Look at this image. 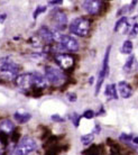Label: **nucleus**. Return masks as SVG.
Here are the masks:
<instances>
[{
	"mask_svg": "<svg viewBox=\"0 0 138 155\" xmlns=\"http://www.w3.org/2000/svg\"><path fill=\"white\" fill-rule=\"evenodd\" d=\"M20 66L12 61L10 58H0V78L6 81L16 80V78L19 75Z\"/></svg>",
	"mask_w": 138,
	"mask_h": 155,
	"instance_id": "obj_1",
	"label": "nucleus"
},
{
	"mask_svg": "<svg viewBox=\"0 0 138 155\" xmlns=\"http://www.w3.org/2000/svg\"><path fill=\"white\" fill-rule=\"evenodd\" d=\"M36 148L37 142L31 136H25L19 140V143H17L15 148L12 150V155H29Z\"/></svg>",
	"mask_w": 138,
	"mask_h": 155,
	"instance_id": "obj_2",
	"label": "nucleus"
},
{
	"mask_svg": "<svg viewBox=\"0 0 138 155\" xmlns=\"http://www.w3.org/2000/svg\"><path fill=\"white\" fill-rule=\"evenodd\" d=\"M69 29L70 33H72L74 35L84 37L88 35L90 31V20L85 17H77L69 25Z\"/></svg>",
	"mask_w": 138,
	"mask_h": 155,
	"instance_id": "obj_3",
	"label": "nucleus"
},
{
	"mask_svg": "<svg viewBox=\"0 0 138 155\" xmlns=\"http://www.w3.org/2000/svg\"><path fill=\"white\" fill-rule=\"evenodd\" d=\"M45 77L47 81L52 83L55 87L62 85L66 80L65 74L60 69H56L54 66H45Z\"/></svg>",
	"mask_w": 138,
	"mask_h": 155,
	"instance_id": "obj_4",
	"label": "nucleus"
},
{
	"mask_svg": "<svg viewBox=\"0 0 138 155\" xmlns=\"http://www.w3.org/2000/svg\"><path fill=\"white\" fill-rule=\"evenodd\" d=\"M110 51H111V45H109L106 50V54H104V63H102V68L99 72V75H98V81H97V85H96V91H94V94L98 96L101 87L104 84V79L108 77L109 74V56H110Z\"/></svg>",
	"mask_w": 138,
	"mask_h": 155,
	"instance_id": "obj_5",
	"label": "nucleus"
},
{
	"mask_svg": "<svg viewBox=\"0 0 138 155\" xmlns=\"http://www.w3.org/2000/svg\"><path fill=\"white\" fill-rule=\"evenodd\" d=\"M135 24H136V18H134V17L128 18L126 16H123L116 23L113 31L116 33H120V34H129L131 27Z\"/></svg>",
	"mask_w": 138,
	"mask_h": 155,
	"instance_id": "obj_6",
	"label": "nucleus"
},
{
	"mask_svg": "<svg viewBox=\"0 0 138 155\" xmlns=\"http://www.w3.org/2000/svg\"><path fill=\"white\" fill-rule=\"evenodd\" d=\"M56 43H58L63 50H66L69 52H77L79 48H80V45H79V42L77 39L72 37L70 35H63L61 34L60 38Z\"/></svg>",
	"mask_w": 138,
	"mask_h": 155,
	"instance_id": "obj_7",
	"label": "nucleus"
},
{
	"mask_svg": "<svg viewBox=\"0 0 138 155\" xmlns=\"http://www.w3.org/2000/svg\"><path fill=\"white\" fill-rule=\"evenodd\" d=\"M52 20L56 31H63L67 27V16L61 10H55L52 12Z\"/></svg>",
	"mask_w": 138,
	"mask_h": 155,
	"instance_id": "obj_8",
	"label": "nucleus"
},
{
	"mask_svg": "<svg viewBox=\"0 0 138 155\" xmlns=\"http://www.w3.org/2000/svg\"><path fill=\"white\" fill-rule=\"evenodd\" d=\"M55 62L62 70H70L74 65V58L66 53H58L55 55Z\"/></svg>",
	"mask_w": 138,
	"mask_h": 155,
	"instance_id": "obj_9",
	"label": "nucleus"
},
{
	"mask_svg": "<svg viewBox=\"0 0 138 155\" xmlns=\"http://www.w3.org/2000/svg\"><path fill=\"white\" fill-rule=\"evenodd\" d=\"M15 85L21 90H28L34 87L33 82V73H24L16 78Z\"/></svg>",
	"mask_w": 138,
	"mask_h": 155,
	"instance_id": "obj_10",
	"label": "nucleus"
},
{
	"mask_svg": "<svg viewBox=\"0 0 138 155\" xmlns=\"http://www.w3.org/2000/svg\"><path fill=\"white\" fill-rule=\"evenodd\" d=\"M82 7L89 15L96 16L99 15L101 9H102V2L98 1V0H88V1H83L82 2Z\"/></svg>",
	"mask_w": 138,
	"mask_h": 155,
	"instance_id": "obj_11",
	"label": "nucleus"
},
{
	"mask_svg": "<svg viewBox=\"0 0 138 155\" xmlns=\"http://www.w3.org/2000/svg\"><path fill=\"white\" fill-rule=\"evenodd\" d=\"M117 89H118L119 96H120V97H123V99H128V98H130L131 96H133V93H134V90H133V88L130 87V84H129V83H127L126 81L118 82V84H117Z\"/></svg>",
	"mask_w": 138,
	"mask_h": 155,
	"instance_id": "obj_12",
	"label": "nucleus"
},
{
	"mask_svg": "<svg viewBox=\"0 0 138 155\" xmlns=\"http://www.w3.org/2000/svg\"><path fill=\"white\" fill-rule=\"evenodd\" d=\"M33 82H34V89L39 90L45 89L47 84H48V81H47L46 77L43 75L42 73H39V72H34L33 73Z\"/></svg>",
	"mask_w": 138,
	"mask_h": 155,
	"instance_id": "obj_13",
	"label": "nucleus"
},
{
	"mask_svg": "<svg viewBox=\"0 0 138 155\" xmlns=\"http://www.w3.org/2000/svg\"><path fill=\"white\" fill-rule=\"evenodd\" d=\"M123 69L125 73H134V72L138 71V61L135 55H130L129 58H127Z\"/></svg>",
	"mask_w": 138,
	"mask_h": 155,
	"instance_id": "obj_14",
	"label": "nucleus"
},
{
	"mask_svg": "<svg viewBox=\"0 0 138 155\" xmlns=\"http://www.w3.org/2000/svg\"><path fill=\"white\" fill-rule=\"evenodd\" d=\"M15 130V125L12 120L9 119H4L0 121V133L4 134H12V132Z\"/></svg>",
	"mask_w": 138,
	"mask_h": 155,
	"instance_id": "obj_15",
	"label": "nucleus"
},
{
	"mask_svg": "<svg viewBox=\"0 0 138 155\" xmlns=\"http://www.w3.org/2000/svg\"><path fill=\"white\" fill-rule=\"evenodd\" d=\"M104 96L108 100H113L118 99V93H117V85L116 84H108L104 89Z\"/></svg>",
	"mask_w": 138,
	"mask_h": 155,
	"instance_id": "obj_16",
	"label": "nucleus"
},
{
	"mask_svg": "<svg viewBox=\"0 0 138 155\" xmlns=\"http://www.w3.org/2000/svg\"><path fill=\"white\" fill-rule=\"evenodd\" d=\"M31 118V115L29 113H20V111H16L14 114V119L19 123V124H26L28 123Z\"/></svg>",
	"mask_w": 138,
	"mask_h": 155,
	"instance_id": "obj_17",
	"label": "nucleus"
},
{
	"mask_svg": "<svg viewBox=\"0 0 138 155\" xmlns=\"http://www.w3.org/2000/svg\"><path fill=\"white\" fill-rule=\"evenodd\" d=\"M133 43L130 39H127L123 43V46H121V53L123 54H131L133 52Z\"/></svg>",
	"mask_w": 138,
	"mask_h": 155,
	"instance_id": "obj_18",
	"label": "nucleus"
},
{
	"mask_svg": "<svg viewBox=\"0 0 138 155\" xmlns=\"http://www.w3.org/2000/svg\"><path fill=\"white\" fill-rule=\"evenodd\" d=\"M93 140H94V135L93 134H87V135H83L81 136V143L83 144L84 146H88V145H90V144L93 142Z\"/></svg>",
	"mask_w": 138,
	"mask_h": 155,
	"instance_id": "obj_19",
	"label": "nucleus"
},
{
	"mask_svg": "<svg viewBox=\"0 0 138 155\" xmlns=\"http://www.w3.org/2000/svg\"><path fill=\"white\" fill-rule=\"evenodd\" d=\"M46 9H47V7H46V6L38 5V6L36 7V9L34 10V12H33V18H34V19H37V17H38L39 15H42L43 12H46Z\"/></svg>",
	"mask_w": 138,
	"mask_h": 155,
	"instance_id": "obj_20",
	"label": "nucleus"
},
{
	"mask_svg": "<svg viewBox=\"0 0 138 155\" xmlns=\"http://www.w3.org/2000/svg\"><path fill=\"white\" fill-rule=\"evenodd\" d=\"M70 118H71V120H72L73 125H74L75 127H79V125H80V119H81V117L79 116V114L73 113Z\"/></svg>",
	"mask_w": 138,
	"mask_h": 155,
	"instance_id": "obj_21",
	"label": "nucleus"
},
{
	"mask_svg": "<svg viewBox=\"0 0 138 155\" xmlns=\"http://www.w3.org/2000/svg\"><path fill=\"white\" fill-rule=\"evenodd\" d=\"M119 140H123V142H133V140H134V136L131 135V134H126V133H123L121 135L119 136Z\"/></svg>",
	"mask_w": 138,
	"mask_h": 155,
	"instance_id": "obj_22",
	"label": "nucleus"
},
{
	"mask_svg": "<svg viewBox=\"0 0 138 155\" xmlns=\"http://www.w3.org/2000/svg\"><path fill=\"white\" fill-rule=\"evenodd\" d=\"M19 137H20V133L18 132V129H16L14 130L12 134V142H15V143H19Z\"/></svg>",
	"mask_w": 138,
	"mask_h": 155,
	"instance_id": "obj_23",
	"label": "nucleus"
},
{
	"mask_svg": "<svg viewBox=\"0 0 138 155\" xmlns=\"http://www.w3.org/2000/svg\"><path fill=\"white\" fill-rule=\"evenodd\" d=\"M94 116H96V113H94L93 110H91V109L85 110L84 113H83V117H84V118H87V119H92Z\"/></svg>",
	"mask_w": 138,
	"mask_h": 155,
	"instance_id": "obj_24",
	"label": "nucleus"
},
{
	"mask_svg": "<svg viewBox=\"0 0 138 155\" xmlns=\"http://www.w3.org/2000/svg\"><path fill=\"white\" fill-rule=\"evenodd\" d=\"M137 35H138V24L136 23L134 26L131 27L130 31H129V36H130V37H136Z\"/></svg>",
	"mask_w": 138,
	"mask_h": 155,
	"instance_id": "obj_25",
	"label": "nucleus"
},
{
	"mask_svg": "<svg viewBox=\"0 0 138 155\" xmlns=\"http://www.w3.org/2000/svg\"><path fill=\"white\" fill-rule=\"evenodd\" d=\"M66 97H67V100L71 101V102H74V101H77V94H75L74 92H69Z\"/></svg>",
	"mask_w": 138,
	"mask_h": 155,
	"instance_id": "obj_26",
	"label": "nucleus"
},
{
	"mask_svg": "<svg viewBox=\"0 0 138 155\" xmlns=\"http://www.w3.org/2000/svg\"><path fill=\"white\" fill-rule=\"evenodd\" d=\"M51 119L53 120V121H56V123H63L64 121V118H62L58 115H53V116L51 117Z\"/></svg>",
	"mask_w": 138,
	"mask_h": 155,
	"instance_id": "obj_27",
	"label": "nucleus"
},
{
	"mask_svg": "<svg viewBox=\"0 0 138 155\" xmlns=\"http://www.w3.org/2000/svg\"><path fill=\"white\" fill-rule=\"evenodd\" d=\"M62 4H63L62 0H53V1H48V5H51V6H61Z\"/></svg>",
	"mask_w": 138,
	"mask_h": 155,
	"instance_id": "obj_28",
	"label": "nucleus"
},
{
	"mask_svg": "<svg viewBox=\"0 0 138 155\" xmlns=\"http://www.w3.org/2000/svg\"><path fill=\"white\" fill-rule=\"evenodd\" d=\"M5 146H6V145H5V144L2 143V142H1V140H0V155H2V154H4Z\"/></svg>",
	"mask_w": 138,
	"mask_h": 155,
	"instance_id": "obj_29",
	"label": "nucleus"
},
{
	"mask_svg": "<svg viewBox=\"0 0 138 155\" xmlns=\"http://www.w3.org/2000/svg\"><path fill=\"white\" fill-rule=\"evenodd\" d=\"M6 18H7V15H6V14H1V15H0V24H4Z\"/></svg>",
	"mask_w": 138,
	"mask_h": 155,
	"instance_id": "obj_30",
	"label": "nucleus"
},
{
	"mask_svg": "<svg viewBox=\"0 0 138 155\" xmlns=\"http://www.w3.org/2000/svg\"><path fill=\"white\" fill-rule=\"evenodd\" d=\"M100 129H101V128H100V125L99 124H96V127H94V129H93V132L96 133V134H99Z\"/></svg>",
	"mask_w": 138,
	"mask_h": 155,
	"instance_id": "obj_31",
	"label": "nucleus"
},
{
	"mask_svg": "<svg viewBox=\"0 0 138 155\" xmlns=\"http://www.w3.org/2000/svg\"><path fill=\"white\" fill-rule=\"evenodd\" d=\"M133 143L136 144V145H138V136H136V137H134V140H133Z\"/></svg>",
	"mask_w": 138,
	"mask_h": 155,
	"instance_id": "obj_32",
	"label": "nucleus"
},
{
	"mask_svg": "<svg viewBox=\"0 0 138 155\" xmlns=\"http://www.w3.org/2000/svg\"><path fill=\"white\" fill-rule=\"evenodd\" d=\"M89 82H90V83H92V82H93V77L90 78V80H89Z\"/></svg>",
	"mask_w": 138,
	"mask_h": 155,
	"instance_id": "obj_33",
	"label": "nucleus"
}]
</instances>
